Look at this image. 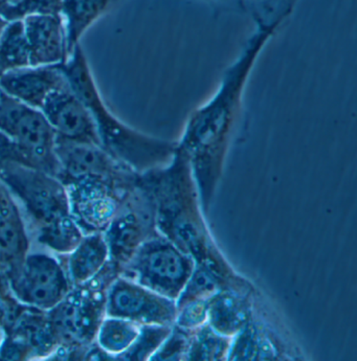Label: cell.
Returning <instances> with one entry per match:
<instances>
[{"instance_id": "4", "label": "cell", "mask_w": 357, "mask_h": 361, "mask_svg": "<svg viewBox=\"0 0 357 361\" xmlns=\"http://www.w3.org/2000/svg\"><path fill=\"white\" fill-rule=\"evenodd\" d=\"M193 260L173 242L151 235L145 240L120 274L142 286L177 300L193 272Z\"/></svg>"}, {"instance_id": "26", "label": "cell", "mask_w": 357, "mask_h": 361, "mask_svg": "<svg viewBox=\"0 0 357 361\" xmlns=\"http://www.w3.org/2000/svg\"><path fill=\"white\" fill-rule=\"evenodd\" d=\"M16 1L17 0H0V8H4V6L14 4Z\"/></svg>"}, {"instance_id": "16", "label": "cell", "mask_w": 357, "mask_h": 361, "mask_svg": "<svg viewBox=\"0 0 357 361\" xmlns=\"http://www.w3.org/2000/svg\"><path fill=\"white\" fill-rule=\"evenodd\" d=\"M207 302V322L219 334L233 337L248 325L250 309L241 296L231 291H217Z\"/></svg>"}, {"instance_id": "10", "label": "cell", "mask_w": 357, "mask_h": 361, "mask_svg": "<svg viewBox=\"0 0 357 361\" xmlns=\"http://www.w3.org/2000/svg\"><path fill=\"white\" fill-rule=\"evenodd\" d=\"M155 218L145 213L144 207L138 203L130 190L123 200L120 211L105 231L104 237L109 250L110 262L119 271L125 265L140 244L153 235Z\"/></svg>"}, {"instance_id": "18", "label": "cell", "mask_w": 357, "mask_h": 361, "mask_svg": "<svg viewBox=\"0 0 357 361\" xmlns=\"http://www.w3.org/2000/svg\"><path fill=\"white\" fill-rule=\"evenodd\" d=\"M140 329V325L128 319L106 315L97 329L95 345L107 360H119L131 347Z\"/></svg>"}, {"instance_id": "8", "label": "cell", "mask_w": 357, "mask_h": 361, "mask_svg": "<svg viewBox=\"0 0 357 361\" xmlns=\"http://www.w3.org/2000/svg\"><path fill=\"white\" fill-rule=\"evenodd\" d=\"M58 177L62 183L73 179L96 177L116 183H133L131 169L106 152L99 145L56 138Z\"/></svg>"}, {"instance_id": "27", "label": "cell", "mask_w": 357, "mask_h": 361, "mask_svg": "<svg viewBox=\"0 0 357 361\" xmlns=\"http://www.w3.org/2000/svg\"><path fill=\"white\" fill-rule=\"evenodd\" d=\"M4 329L0 327V345H1L2 341H4Z\"/></svg>"}, {"instance_id": "23", "label": "cell", "mask_w": 357, "mask_h": 361, "mask_svg": "<svg viewBox=\"0 0 357 361\" xmlns=\"http://www.w3.org/2000/svg\"><path fill=\"white\" fill-rule=\"evenodd\" d=\"M63 0H17L0 8V14L8 23L23 20L30 16L60 15Z\"/></svg>"}, {"instance_id": "20", "label": "cell", "mask_w": 357, "mask_h": 361, "mask_svg": "<svg viewBox=\"0 0 357 361\" xmlns=\"http://www.w3.org/2000/svg\"><path fill=\"white\" fill-rule=\"evenodd\" d=\"M274 357V349L264 335L254 326L246 325L231 337L229 358L231 360H267Z\"/></svg>"}, {"instance_id": "22", "label": "cell", "mask_w": 357, "mask_h": 361, "mask_svg": "<svg viewBox=\"0 0 357 361\" xmlns=\"http://www.w3.org/2000/svg\"><path fill=\"white\" fill-rule=\"evenodd\" d=\"M171 325H143L131 347L119 360H146L161 347L170 335Z\"/></svg>"}, {"instance_id": "7", "label": "cell", "mask_w": 357, "mask_h": 361, "mask_svg": "<svg viewBox=\"0 0 357 361\" xmlns=\"http://www.w3.org/2000/svg\"><path fill=\"white\" fill-rule=\"evenodd\" d=\"M174 300L159 295L119 274L106 293V315L138 325H172L176 317Z\"/></svg>"}, {"instance_id": "6", "label": "cell", "mask_w": 357, "mask_h": 361, "mask_svg": "<svg viewBox=\"0 0 357 361\" xmlns=\"http://www.w3.org/2000/svg\"><path fill=\"white\" fill-rule=\"evenodd\" d=\"M63 183L71 217L83 235L105 233L133 185L96 177Z\"/></svg>"}, {"instance_id": "12", "label": "cell", "mask_w": 357, "mask_h": 361, "mask_svg": "<svg viewBox=\"0 0 357 361\" xmlns=\"http://www.w3.org/2000/svg\"><path fill=\"white\" fill-rule=\"evenodd\" d=\"M67 83L61 66L25 67L0 78V90L25 105L41 110L56 90Z\"/></svg>"}, {"instance_id": "17", "label": "cell", "mask_w": 357, "mask_h": 361, "mask_svg": "<svg viewBox=\"0 0 357 361\" xmlns=\"http://www.w3.org/2000/svg\"><path fill=\"white\" fill-rule=\"evenodd\" d=\"M114 0H63L60 16L63 21L68 56L80 45L83 35L99 20Z\"/></svg>"}, {"instance_id": "2", "label": "cell", "mask_w": 357, "mask_h": 361, "mask_svg": "<svg viewBox=\"0 0 357 361\" xmlns=\"http://www.w3.org/2000/svg\"><path fill=\"white\" fill-rule=\"evenodd\" d=\"M120 274L111 262L85 284L73 287L63 300L47 311L58 343L52 360H85L99 324L106 317V293Z\"/></svg>"}, {"instance_id": "24", "label": "cell", "mask_w": 357, "mask_h": 361, "mask_svg": "<svg viewBox=\"0 0 357 361\" xmlns=\"http://www.w3.org/2000/svg\"><path fill=\"white\" fill-rule=\"evenodd\" d=\"M207 298L191 300L178 307L175 317L177 327L191 332L205 325L207 322Z\"/></svg>"}, {"instance_id": "19", "label": "cell", "mask_w": 357, "mask_h": 361, "mask_svg": "<svg viewBox=\"0 0 357 361\" xmlns=\"http://www.w3.org/2000/svg\"><path fill=\"white\" fill-rule=\"evenodd\" d=\"M30 66L29 45L23 20L11 21L0 35V78Z\"/></svg>"}, {"instance_id": "11", "label": "cell", "mask_w": 357, "mask_h": 361, "mask_svg": "<svg viewBox=\"0 0 357 361\" xmlns=\"http://www.w3.org/2000/svg\"><path fill=\"white\" fill-rule=\"evenodd\" d=\"M32 247L31 235L20 209L0 180V279L6 281Z\"/></svg>"}, {"instance_id": "1", "label": "cell", "mask_w": 357, "mask_h": 361, "mask_svg": "<svg viewBox=\"0 0 357 361\" xmlns=\"http://www.w3.org/2000/svg\"><path fill=\"white\" fill-rule=\"evenodd\" d=\"M0 180L16 200L32 247L66 255L83 237L71 217L66 187L59 177L15 163L0 164Z\"/></svg>"}, {"instance_id": "9", "label": "cell", "mask_w": 357, "mask_h": 361, "mask_svg": "<svg viewBox=\"0 0 357 361\" xmlns=\"http://www.w3.org/2000/svg\"><path fill=\"white\" fill-rule=\"evenodd\" d=\"M41 111L58 138L101 146L92 114L73 92L68 80L64 86L49 96Z\"/></svg>"}, {"instance_id": "25", "label": "cell", "mask_w": 357, "mask_h": 361, "mask_svg": "<svg viewBox=\"0 0 357 361\" xmlns=\"http://www.w3.org/2000/svg\"><path fill=\"white\" fill-rule=\"evenodd\" d=\"M8 21H6V19H4V17L1 16V14H0V35L2 34L4 27H6V25H8Z\"/></svg>"}, {"instance_id": "21", "label": "cell", "mask_w": 357, "mask_h": 361, "mask_svg": "<svg viewBox=\"0 0 357 361\" xmlns=\"http://www.w3.org/2000/svg\"><path fill=\"white\" fill-rule=\"evenodd\" d=\"M231 337L224 336L213 330L210 325L197 329L191 337L188 358L190 360H222L229 354Z\"/></svg>"}, {"instance_id": "13", "label": "cell", "mask_w": 357, "mask_h": 361, "mask_svg": "<svg viewBox=\"0 0 357 361\" xmlns=\"http://www.w3.org/2000/svg\"><path fill=\"white\" fill-rule=\"evenodd\" d=\"M32 67L61 66L68 58L63 21L60 15L23 19Z\"/></svg>"}, {"instance_id": "5", "label": "cell", "mask_w": 357, "mask_h": 361, "mask_svg": "<svg viewBox=\"0 0 357 361\" xmlns=\"http://www.w3.org/2000/svg\"><path fill=\"white\" fill-rule=\"evenodd\" d=\"M8 291L23 306L52 310L73 289L60 255L32 247L19 267L6 279Z\"/></svg>"}, {"instance_id": "14", "label": "cell", "mask_w": 357, "mask_h": 361, "mask_svg": "<svg viewBox=\"0 0 357 361\" xmlns=\"http://www.w3.org/2000/svg\"><path fill=\"white\" fill-rule=\"evenodd\" d=\"M4 336L27 348L30 360H52L58 350L47 312L21 307L16 317L4 329Z\"/></svg>"}, {"instance_id": "15", "label": "cell", "mask_w": 357, "mask_h": 361, "mask_svg": "<svg viewBox=\"0 0 357 361\" xmlns=\"http://www.w3.org/2000/svg\"><path fill=\"white\" fill-rule=\"evenodd\" d=\"M73 287L85 284L110 262L109 250L104 233L83 235L66 255H60Z\"/></svg>"}, {"instance_id": "3", "label": "cell", "mask_w": 357, "mask_h": 361, "mask_svg": "<svg viewBox=\"0 0 357 361\" xmlns=\"http://www.w3.org/2000/svg\"><path fill=\"white\" fill-rule=\"evenodd\" d=\"M0 133L16 152L17 163L58 177L55 132L42 111L21 103L0 90Z\"/></svg>"}]
</instances>
